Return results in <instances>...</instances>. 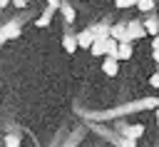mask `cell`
<instances>
[{
	"mask_svg": "<svg viewBox=\"0 0 159 147\" xmlns=\"http://www.w3.org/2000/svg\"><path fill=\"white\" fill-rule=\"evenodd\" d=\"M112 37H114L117 42H132V37H129V30H127V25H124V22H117V25H112Z\"/></svg>",
	"mask_w": 159,
	"mask_h": 147,
	"instance_id": "1",
	"label": "cell"
},
{
	"mask_svg": "<svg viewBox=\"0 0 159 147\" xmlns=\"http://www.w3.org/2000/svg\"><path fill=\"white\" fill-rule=\"evenodd\" d=\"M127 30H129V37H132V42H134V40H142V37L147 35V27H144L142 22H137V20L127 22Z\"/></svg>",
	"mask_w": 159,
	"mask_h": 147,
	"instance_id": "2",
	"label": "cell"
},
{
	"mask_svg": "<svg viewBox=\"0 0 159 147\" xmlns=\"http://www.w3.org/2000/svg\"><path fill=\"white\" fill-rule=\"evenodd\" d=\"M94 32L87 27V30H82V32H77V45L80 47H87V50H92V45H94Z\"/></svg>",
	"mask_w": 159,
	"mask_h": 147,
	"instance_id": "3",
	"label": "cell"
},
{
	"mask_svg": "<svg viewBox=\"0 0 159 147\" xmlns=\"http://www.w3.org/2000/svg\"><path fill=\"white\" fill-rule=\"evenodd\" d=\"M144 135V125H124L122 127V137H129V140H137Z\"/></svg>",
	"mask_w": 159,
	"mask_h": 147,
	"instance_id": "4",
	"label": "cell"
},
{
	"mask_svg": "<svg viewBox=\"0 0 159 147\" xmlns=\"http://www.w3.org/2000/svg\"><path fill=\"white\" fill-rule=\"evenodd\" d=\"M20 35V25L17 22H7L5 27H2V35H0V40L5 42V40H15Z\"/></svg>",
	"mask_w": 159,
	"mask_h": 147,
	"instance_id": "5",
	"label": "cell"
},
{
	"mask_svg": "<svg viewBox=\"0 0 159 147\" xmlns=\"http://www.w3.org/2000/svg\"><path fill=\"white\" fill-rule=\"evenodd\" d=\"M102 70H104V75H107V77H114V75L119 72V60H117V57H104Z\"/></svg>",
	"mask_w": 159,
	"mask_h": 147,
	"instance_id": "6",
	"label": "cell"
},
{
	"mask_svg": "<svg viewBox=\"0 0 159 147\" xmlns=\"http://www.w3.org/2000/svg\"><path fill=\"white\" fill-rule=\"evenodd\" d=\"M89 30H92V32H94V37H99V40L112 37V27H109V25H102V22H99V25H92Z\"/></svg>",
	"mask_w": 159,
	"mask_h": 147,
	"instance_id": "7",
	"label": "cell"
},
{
	"mask_svg": "<svg viewBox=\"0 0 159 147\" xmlns=\"http://www.w3.org/2000/svg\"><path fill=\"white\" fill-rule=\"evenodd\" d=\"M52 15H55V10H52V7H45V12L35 20V27H47V25L52 22Z\"/></svg>",
	"mask_w": 159,
	"mask_h": 147,
	"instance_id": "8",
	"label": "cell"
},
{
	"mask_svg": "<svg viewBox=\"0 0 159 147\" xmlns=\"http://www.w3.org/2000/svg\"><path fill=\"white\" fill-rule=\"evenodd\" d=\"M62 47H65V52H75L80 45H77V35H65L62 37Z\"/></svg>",
	"mask_w": 159,
	"mask_h": 147,
	"instance_id": "9",
	"label": "cell"
},
{
	"mask_svg": "<svg viewBox=\"0 0 159 147\" xmlns=\"http://www.w3.org/2000/svg\"><path fill=\"white\" fill-rule=\"evenodd\" d=\"M144 27H147V35H152V37H157V35H159V20H157L154 15H152V17H147Z\"/></svg>",
	"mask_w": 159,
	"mask_h": 147,
	"instance_id": "10",
	"label": "cell"
},
{
	"mask_svg": "<svg viewBox=\"0 0 159 147\" xmlns=\"http://www.w3.org/2000/svg\"><path fill=\"white\" fill-rule=\"evenodd\" d=\"M107 57H117V60H119V42H117L114 37L107 40Z\"/></svg>",
	"mask_w": 159,
	"mask_h": 147,
	"instance_id": "11",
	"label": "cell"
},
{
	"mask_svg": "<svg viewBox=\"0 0 159 147\" xmlns=\"http://www.w3.org/2000/svg\"><path fill=\"white\" fill-rule=\"evenodd\" d=\"M60 12H62V17H65L67 22H75V17H77V12H75V7H72V5H67V2H65V5L60 7Z\"/></svg>",
	"mask_w": 159,
	"mask_h": 147,
	"instance_id": "12",
	"label": "cell"
},
{
	"mask_svg": "<svg viewBox=\"0 0 159 147\" xmlns=\"http://www.w3.org/2000/svg\"><path fill=\"white\" fill-rule=\"evenodd\" d=\"M132 57V42H119V60H129Z\"/></svg>",
	"mask_w": 159,
	"mask_h": 147,
	"instance_id": "13",
	"label": "cell"
},
{
	"mask_svg": "<svg viewBox=\"0 0 159 147\" xmlns=\"http://www.w3.org/2000/svg\"><path fill=\"white\" fill-rule=\"evenodd\" d=\"M137 10H142V12H152V10H154V0H139V2H137Z\"/></svg>",
	"mask_w": 159,
	"mask_h": 147,
	"instance_id": "14",
	"label": "cell"
},
{
	"mask_svg": "<svg viewBox=\"0 0 159 147\" xmlns=\"http://www.w3.org/2000/svg\"><path fill=\"white\" fill-rule=\"evenodd\" d=\"M5 147H20V137L17 135H5Z\"/></svg>",
	"mask_w": 159,
	"mask_h": 147,
	"instance_id": "15",
	"label": "cell"
},
{
	"mask_svg": "<svg viewBox=\"0 0 159 147\" xmlns=\"http://www.w3.org/2000/svg\"><path fill=\"white\" fill-rule=\"evenodd\" d=\"M117 147H137V140H129V137H119Z\"/></svg>",
	"mask_w": 159,
	"mask_h": 147,
	"instance_id": "16",
	"label": "cell"
},
{
	"mask_svg": "<svg viewBox=\"0 0 159 147\" xmlns=\"http://www.w3.org/2000/svg\"><path fill=\"white\" fill-rule=\"evenodd\" d=\"M137 2H139V0H114V5L122 7V10H124V7H132V5H137Z\"/></svg>",
	"mask_w": 159,
	"mask_h": 147,
	"instance_id": "17",
	"label": "cell"
},
{
	"mask_svg": "<svg viewBox=\"0 0 159 147\" xmlns=\"http://www.w3.org/2000/svg\"><path fill=\"white\" fill-rule=\"evenodd\" d=\"M65 2L62 0H47V7H52V10H57V7H62Z\"/></svg>",
	"mask_w": 159,
	"mask_h": 147,
	"instance_id": "18",
	"label": "cell"
},
{
	"mask_svg": "<svg viewBox=\"0 0 159 147\" xmlns=\"http://www.w3.org/2000/svg\"><path fill=\"white\" fill-rule=\"evenodd\" d=\"M149 85H152V87H157V90H159V72H154V75H152V77H149Z\"/></svg>",
	"mask_w": 159,
	"mask_h": 147,
	"instance_id": "19",
	"label": "cell"
},
{
	"mask_svg": "<svg viewBox=\"0 0 159 147\" xmlns=\"http://www.w3.org/2000/svg\"><path fill=\"white\" fill-rule=\"evenodd\" d=\"M25 2H27V0H12V5H15V7H25Z\"/></svg>",
	"mask_w": 159,
	"mask_h": 147,
	"instance_id": "20",
	"label": "cell"
},
{
	"mask_svg": "<svg viewBox=\"0 0 159 147\" xmlns=\"http://www.w3.org/2000/svg\"><path fill=\"white\" fill-rule=\"evenodd\" d=\"M152 60H154V62L159 65V50H152Z\"/></svg>",
	"mask_w": 159,
	"mask_h": 147,
	"instance_id": "21",
	"label": "cell"
},
{
	"mask_svg": "<svg viewBox=\"0 0 159 147\" xmlns=\"http://www.w3.org/2000/svg\"><path fill=\"white\" fill-rule=\"evenodd\" d=\"M152 50H159V35H157V37L152 40Z\"/></svg>",
	"mask_w": 159,
	"mask_h": 147,
	"instance_id": "22",
	"label": "cell"
},
{
	"mask_svg": "<svg viewBox=\"0 0 159 147\" xmlns=\"http://www.w3.org/2000/svg\"><path fill=\"white\" fill-rule=\"evenodd\" d=\"M10 2H12V0H0V7H7Z\"/></svg>",
	"mask_w": 159,
	"mask_h": 147,
	"instance_id": "23",
	"label": "cell"
},
{
	"mask_svg": "<svg viewBox=\"0 0 159 147\" xmlns=\"http://www.w3.org/2000/svg\"><path fill=\"white\" fill-rule=\"evenodd\" d=\"M157 125H159V110H157Z\"/></svg>",
	"mask_w": 159,
	"mask_h": 147,
	"instance_id": "24",
	"label": "cell"
},
{
	"mask_svg": "<svg viewBox=\"0 0 159 147\" xmlns=\"http://www.w3.org/2000/svg\"><path fill=\"white\" fill-rule=\"evenodd\" d=\"M157 72H159V65H157Z\"/></svg>",
	"mask_w": 159,
	"mask_h": 147,
	"instance_id": "25",
	"label": "cell"
},
{
	"mask_svg": "<svg viewBox=\"0 0 159 147\" xmlns=\"http://www.w3.org/2000/svg\"><path fill=\"white\" fill-rule=\"evenodd\" d=\"M27 2H30V0H27Z\"/></svg>",
	"mask_w": 159,
	"mask_h": 147,
	"instance_id": "26",
	"label": "cell"
}]
</instances>
